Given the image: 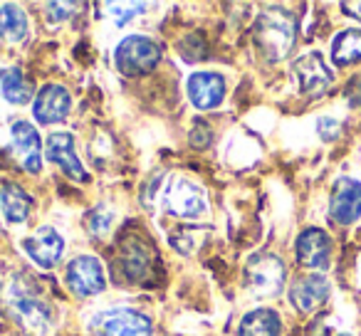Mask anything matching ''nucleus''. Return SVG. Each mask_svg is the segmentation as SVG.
<instances>
[{"instance_id": "nucleus-1", "label": "nucleus", "mask_w": 361, "mask_h": 336, "mask_svg": "<svg viewBox=\"0 0 361 336\" xmlns=\"http://www.w3.org/2000/svg\"><path fill=\"white\" fill-rule=\"evenodd\" d=\"M6 306L13 321L30 336H50L55 326V311L50 301L35 292L27 277H13L6 285Z\"/></svg>"}, {"instance_id": "nucleus-2", "label": "nucleus", "mask_w": 361, "mask_h": 336, "mask_svg": "<svg viewBox=\"0 0 361 336\" xmlns=\"http://www.w3.org/2000/svg\"><path fill=\"white\" fill-rule=\"evenodd\" d=\"M257 50L270 62L285 60L292 52L297 40V20L285 8H267L255 20V32H252Z\"/></svg>"}, {"instance_id": "nucleus-3", "label": "nucleus", "mask_w": 361, "mask_h": 336, "mask_svg": "<svg viewBox=\"0 0 361 336\" xmlns=\"http://www.w3.org/2000/svg\"><path fill=\"white\" fill-rule=\"evenodd\" d=\"M161 62V47L146 35H129L116 45L114 65L124 77H144Z\"/></svg>"}, {"instance_id": "nucleus-4", "label": "nucleus", "mask_w": 361, "mask_h": 336, "mask_svg": "<svg viewBox=\"0 0 361 336\" xmlns=\"http://www.w3.org/2000/svg\"><path fill=\"white\" fill-rule=\"evenodd\" d=\"M285 262L272 252H260L245 265V290L255 297H277L285 290Z\"/></svg>"}, {"instance_id": "nucleus-5", "label": "nucleus", "mask_w": 361, "mask_h": 336, "mask_svg": "<svg viewBox=\"0 0 361 336\" xmlns=\"http://www.w3.org/2000/svg\"><path fill=\"white\" fill-rule=\"evenodd\" d=\"M90 329L94 336H151L154 324L144 311L119 306V309H104L92 316Z\"/></svg>"}, {"instance_id": "nucleus-6", "label": "nucleus", "mask_w": 361, "mask_h": 336, "mask_svg": "<svg viewBox=\"0 0 361 336\" xmlns=\"http://www.w3.org/2000/svg\"><path fill=\"white\" fill-rule=\"evenodd\" d=\"M65 282L72 294L80 297V299H87V297H94L104 292L106 275H104V267H102V262L97 260V257L77 255L75 260L67 265Z\"/></svg>"}, {"instance_id": "nucleus-7", "label": "nucleus", "mask_w": 361, "mask_h": 336, "mask_svg": "<svg viewBox=\"0 0 361 336\" xmlns=\"http://www.w3.org/2000/svg\"><path fill=\"white\" fill-rule=\"evenodd\" d=\"M166 203H169L171 216L183 218V220H196V218H201L203 213L208 211L206 191H203L198 183L188 181V178H183V176L171 181Z\"/></svg>"}, {"instance_id": "nucleus-8", "label": "nucleus", "mask_w": 361, "mask_h": 336, "mask_svg": "<svg viewBox=\"0 0 361 336\" xmlns=\"http://www.w3.org/2000/svg\"><path fill=\"white\" fill-rule=\"evenodd\" d=\"M23 250L25 255L35 262L42 270H52L65 255V237L55 230V228H37L35 232L23 240Z\"/></svg>"}, {"instance_id": "nucleus-9", "label": "nucleus", "mask_w": 361, "mask_h": 336, "mask_svg": "<svg viewBox=\"0 0 361 336\" xmlns=\"http://www.w3.org/2000/svg\"><path fill=\"white\" fill-rule=\"evenodd\" d=\"M292 72H295L297 82H300V89L312 97L324 94L331 87V82H334V75H331L324 57L317 50L305 52V55L297 57V60L292 62Z\"/></svg>"}, {"instance_id": "nucleus-10", "label": "nucleus", "mask_w": 361, "mask_h": 336, "mask_svg": "<svg viewBox=\"0 0 361 336\" xmlns=\"http://www.w3.org/2000/svg\"><path fill=\"white\" fill-rule=\"evenodd\" d=\"M11 149L27 173L42 171V141L30 121H16L11 126Z\"/></svg>"}, {"instance_id": "nucleus-11", "label": "nucleus", "mask_w": 361, "mask_h": 336, "mask_svg": "<svg viewBox=\"0 0 361 336\" xmlns=\"http://www.w3.org/2000/svg\"><path fill=\"white\" fill-rule=\"evenodd\" d=\"M329 216L336 225H351L361 218V183L354 178H339L331 188Z\"/></svg>"}, {"instance_id": "nucleus-12", "label": "nucleus", "mask_w": 361, "mask_h": 336, "mask_svg": "<svg viewBox=\"0 0 361 336\" xmlns=\"http://www.w3.org/2000/svg\"><path fill=\"white\" fill-rule=\"evenodd\" d=\"M47 161H52L55 166H60L62 173L70 176L72 181H87V171L82 166L80 156H77L75 136L67 134V131H55V134L47 136V149H45Z\"/></svg>"}, {"instance_id": "nucleus-13", "label": "nucleus", "mask_w": 361, "mask_h": 336, "mask_svg": "<svg viewBox=\"0 0 361 336\" xmlns=\"http://www.w3.org/2000/svg\"><path fill=\"white\" fill-rule=\"evenodd\" d=\"M72 109V97L62 85H45L37 92L35 101H32V114H35L37 124H60L67 119Z\"/></svg>"}, {"instance_id": "nucleus-14", "label": "nucleus", "mask_w": 361, "mask_h": 336, "mask_svg": "<svg viewBox=\"0 0 361 336\" xmlns=\"http://www.w3.org/2000/svg\"><path fill=\"white\" fill-rule=\"evenodd\" d=\"M186 92L196 109H216L226 99V80L218 72H193L186 82Z\"/></svg>"}, {"instance_id": "nucleus-15", "label": "nucleus", "mask_w": 361, "mask_h": 336, "mask_svg": "<svg viewBox=\"0 0 361 336\" xmlns=\"http://www.w3.org/2000/svg\"><path fill=\"white\" fill-rule=\"evenodd\" d=\"M295 252L300 265L310 267V270H324L331 257V240L319 228H307L297 235Z\"/></svg>"}, {"instance_id": "nucleus-16", "label": "nucleus", "mask_w": 361, "mask_h": 336, "mask_svg": "<svg viewBox=\"0 0 361 336\" xmlns=\"http://www.w3.org/2000/svg\"><path fill=\"white\" fill-rule=\"evenodd\" d=\"M329 297V282L324 275H305L300 280H295V285L290 287V304L302 314L319 309Z\"/></svg>"}, {"instance_id": "nucleus-17", "label": "nucleus", "mask_w": 361, "mask_h": 336, "mask_svg": "<svg viewBox=\"0 0 361 336\" xmlns=\"http://www.w3.org/2000/svg\"><path fill=\"white\" fill-rule=\"evenodd\" d=\"M121 272L126 275L129 282L144 285L151 277V267H154V257H151L149 247L139 240V237H126L121 242V257H119Z\"/></svg>"}, {"instance_id": "nucleus-18", "label": "nucleus", "mask_w": 361, "mask_h": 336, "mask_svg": "<svg viewBox=\"0 0 361 336\" xmlns=\"http://www.w3.org/2000/svg\"><path fill=\"white\" fill-rule=\"evenodd\" d=\"M0 211L11 225H20L30 218L32 211V198L30 193L23 186L13 181H3L0 183Z\"/></svg>"}, {"instance_id": "nucleus-19", "label": "nucleus", "mask_w": 361, "mask_h": 336, "mask_svg": "<svg viewBox=\"0 0 361 336\" xmlns=\"http://www.w3.org/2000/svg\"><path fill=\"white\" fill-rule=\"evenodd\" d=\"M282 319L275 309H252L240 319L238 336H280Z\"/></svg>"}, {"instance_id": "nucleus-20", "label": "nucleus", "mask_w": 361, "mask_h": 336, "mask_svg": "<svg viewBox=\"0 0 361 336\" xmlns=\"http://www.w3.org/2000/svg\"><path fill=\"white\" fill-rule=\"evenodd\" d=\"M331 60L336 67H349L361 60V30H341L331 42Z\"/></svg>"}, {"instance_id": "nucleus-21", "label": "nucleus", "mask_w": 361, "mask_h": 336, "mask_svg": "<svg viewBox=\"0 0 361 336\" xmlns=\"http://www.w3.org/2000/svg\"><path fill=\"white\" fill-rule=\"evenodd\" d=\"M0 37L8 42H23L27 37V15L20 6H0Z\"/></svg>"}, {"instance_id": "nucleus-22", "label": "nucleus", "mask_w": 361, "mask_h": 336, "mask_svg": "<svg viewBox=\"0 0 361 336\" xmlns=\"http://www.w3.org/2000/svg\"><path fill=\"white\" fill-rule=\"evenodd\" d=\"M0 89H3L6 101H11V104L23 106V104H27V101L32 99L30 82L25 80V75H23L18 67H11V70L0 72Z\"/></svg>"}, {"instance_id": "nucleus-23", "label": "nucleus", "mask_w": 361, "mask_h": 336, "mask_svg": "<svg viewBox=\"0 0 361 336\" xmlns=\"http://www.w3.org/2000/svg\"><path fill=\"white\" fill-rule=\"evenodd\" d=\"M85 225H87V230H90V235L104 237L106 232L111 230V225H114V211H111V208H106V206L92 208V211L87 213Z\"/></svg>"}, {"instance_id": "nucleus-24", "label": "nucleus", "mask_w": 361, "mask_h": 336, "mask_svg": "<svg viewBox=\"0 0 361 336\" xmlns=\"http://www.w3.org/2000/svg\"><path fill=\"white\" fill-rule=\"evenodd\" d=\"M106 11H111L109 13V18L116 23V25H126L129 20H134L136 15H141V13L146 11V3H106Z\"/></svg>"}, {"instance_id": "nucleus-25", "label": "nucleus", "mask_w": 361, "mask_h": 336, "mask_svg": "<svg viewBox=\"0 0 361 336\" xmlns=\"http://www.w3.org/2000/svg\"><path fill=\"white\" fill-rule=\"evenodd\" d=\"M196 228H178V230L171 235V242H173V247H178L183 255H188V252H193L198 247V240H196Z\"/></svg>"}, {"instance_id": "nucleus-26", "label": "nucleus", "mask_w": 361, "mask_h": 336, "mask_svg": "<svg viewBox=\"0 0 361 336\" xmlns=\"http://www.w3.org/2000/svg\"><path fill=\"white\" fill-rule=\"evenodd\" d=\"M45 11H47V20L50 23H62L77 11V6L75 3H47Z\"/></svg>"}, {"instance_id": "nucleus-27", "label": "nucleus", "mask_w": 361, "mask_h": 336, "mask_svg": "<svg viewBox=\"0 0 361 336\" xmlns=\"http://www.w3.org/2000/svg\"><path fill=\"white\" fill-rule=\"evenodd\" d=\"M211 141H213L211 126H208L206 121H196L191 129V144L196 146V149H206V146H211Z\"/></svg>"}, {"instance_id": "nucleus-28", "label": "nucleus", "mask_w": 361, "mask_h": 336, "mask_svg": "<svg viewBox=\"0 0 361 336\" xmlns=\"http://www.w3.org/2000/svg\"><path fill=\"white\" fill-rule=\"evenodd\" d=\"M317 129H319V136H322L324 141H334L336 136H339L341 124H339L336 119H331V116H324V119H319Z\"/></svg>"}, {"instance_id": "nucleus-29", "label": "nucleus", "mask_w": 361, "mask_h": 336, "mask_svg": "<svg viewBox=\"0 0 361 336\" xmlns=\"http://www.w3.org/2000/svg\"><path fill=\"white\" fill-rule=\"evenodd\" d=\"M341 11H344L346 15L361 20V3H341Z\"/></svg>"}]
</instances>
